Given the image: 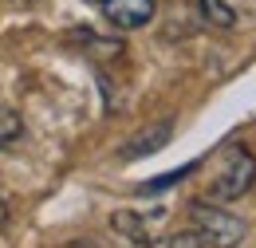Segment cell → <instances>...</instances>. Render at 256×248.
<instances>
[{"label": "cell", "instance_id": "obj_4", "mask_svg": "<svg viewBox=\"0 0 256 248\" xmlns=\"http://www.w3.org/2000/svg\"><path fill=\"white\" fill-rule=\"evenodd\" d=\"M102 12H106V20H110L114 28L134 32V28H146V24L154 20L158 4H154V0H102Z\"/></svg>", "mask_w": 256, "mask_h": 248}, {"label": "cell", "instance_id": "obj_2", "mask_svg": "<svg viewBox=\"0 0 256 248\" xmlns=\"http://www.w3.org/2000/svg\"><path fill=\"white\" fill-rule=\"evenodd\" d=\"M190 224L201 232V240L213 248H236L244 240V220L232 217V213H224L217 205H209V201H193L190 205Z\"/></svg>", "mask_w": 256, "mask_h": 248}, {"label": "cell", "instance_id": "obj_7", "mask_svg": "<svg viewBox=\"0 0 256 248\" xmlns=\"http://www.w3.org/2000/svg\"><path fill=\"white\" fill-rule=\"evenodd\" d=\"M24 138V122L12 106H0V146H16Z\"/></svg>", "mask_w": 256, "mask_h": 248}, {"label": "cell", "instance_id": "obj_3", "mask_svg": "<svg viewBox=\"0 0 256 248\" xmlns=\"http://www.w3.org/2000/svg\"><path fill=\"white\" fill-rule=\"evenodd\" d=\"M158 220H162L158 213H154V217H142V213H134V209H118V213H110V228H114L118 236H126L130 244L154 248L158 244V232H154Z\"/></svg>", "mask_w": 256, "mask_h": 248}, {"label": "cell", "instance_id": "obj_6", "mask_svg": "<svg viewBox=\"0 0 256 248\" xmlns=\"http://www.w3.org/2000/svg\"><path fill=\"white\" fill-rule=\"evenodd\" d=\"M197 4H201V16L213 28H232L236 24V12L228 8V0H197Z\"/></svg>", "mask_w": 256, "mask_h": 248}, {"label": "cell", "instance_id": "obj_1", "mask_svg": "<svg viewBox=\"0 0 256 248\" xmlns=\"http://www.w3.org/2000/svg\"><path fill=\"white\" fill-rule=\"evenodd\" d=\"M256 182V158L248 146H240V142H228L217 158V174H213V182H209V197L213 201H236V197H244Z\"/></svg>", "mask_w": 256, "mask_h": 248}, {"label": "cell", "instance_id": "obj_10", "mask_svg": "<svg viewBox=\"0 0 256 248\" xmlns=\"http://www.w3.org/2000/svg\"><path fill=\"white\" fill-rule=\"evenodd\" d=\"M95 4H102V0H95Z\"/></svg>", "mask_w": 256, "mask_h": 248}, {"label": "cell", "instance_id": "obj_8", "mask_svg": "<svg viewBox=\"0 0 256 248\" xmlns=\"http://www.w3.org/2000/svg\"><path fill=\"white\" fill-rule=\"evenodd\" d=\"M193 170H197V162H190L186 170H178V174H166V178H158V182H150V186H142V193H158V189L174 186V182H182V178H190Z\"/></svg>", "mask_w": 256, "mask_h": 248}, {"label": "cell", "instance_id": "obj_9", "mask_svg": "<svg viewBox=\"0 0 256 248\" xmlns=\"http://www.w3.org/2000/svg\"><path fill=\"white\" fill-rule=\"evenodd\" d=\"M170 248H209V244L201 240V232H197V228H190V232H178V236H170Z\"/></svg>", "mask_w": 256, "mask_h": 248}, {"label": "cell", "instance_id": "obj_5", "mask_svg": "<svg viewBox=\"0 0 256 248\" xmlns=\"http://www.w3.org/2000/svg\"><path fill=\"white\" fill-rule=\"evenodd\" d=\"M166 138H170V122L154 126V138H146V130H142V138H138V142H130L126 150H122V158H142V154H154L158 146H166Z\"/></svg>", "mask_w": 256, "mask_h": 248}]
</instances>
